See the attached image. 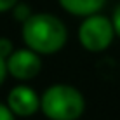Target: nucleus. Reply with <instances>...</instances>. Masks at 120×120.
Listing matches in <instances>:
<instances>
[{
    "label": "nucleus",
    "instance_id": "nucleus-1",
    "mask_svg": "<svg viewBox=\"0 0 120 120\" xmlns=\"http://www.w3.org/2000/svg\"><path fill=\"white\" fill-rule=\"evenodd\" d=\"M21 38L26 49L40 57L52 56L64 47L68 40V28L51 12H33L21 26Z\"/></svg>",
    "mask_w": 120,
    "mask_h": 120
},
{
    "label": "nucleus",
    "instance_id": "nucleus-2",
    "mask_svg": "<svg viewBox=\"0 0 120 120\" xmlns=\"http://www.w3.org/2000/svg\"><path fill=\"white\" fill-rule=\"evenodd\" d=\"M40 111L49 120H78L85 111V98L70 84H54L40 96Z\"/></svg>",
    "mask_w": 120,
    "mask_h": 120
},
{
    "label": "nucleus",
    "instance_id": "nucleus-3",
    "mask_svg": "<svg viewBox=\"0 0 120 120\" xmlns=\"http://www.w3.org/2000/svg\"><path fill=\"white\" fill-rule=\"evenodd\" d=\"M78 44L89 52H103L113 44L115 33L110 18L103 14H92L84 18L78 26Z\"/></svg>",
    "mask_w": 120,
    "mask_h": 120
},
{
    "label": "nucleus",
    "instance_id": "nucleus-4",
    "mask_svg": "<svg viewBox=\"0 0 120 120\" xmlns=\"http://www.w3.org/2000/svg\"><path fill=\"white\" fill-rule=\"evenodd\" d=\"M5 70L7 75L14 77L16 80H31L42 71V57L26 47L14 49L12 54L5 59Z\"/></svg>",
    "mask_w": 120,
    "mask_h": 120
},
{
    "label": "nucleus",
    "instance_id": "nucleus-5",
    "mask_svg": "<svg viewBox=\"0 0 120 120\" xmlns=\"http://www.w3.org/2000/svg\"><path fill=\"white\" fill-rule=\"evenodd\" d=\"M7 108L12 111L14 117H31L40 111V96L30 85L19 84L12 87L7 94Z\"/></svg>",
    "mask_w": 120,
    "mask_h": 120
},
{
    "label": "nucleus",
    "instance_id": "nucleus-6",
    "mask_svg": "<svg viewBox=\"0 0 120 120\" xmlns=\"http://www.w3.org/2000/svg\"><path fill=\"white\" fill-rule=\"evenodd\" d=\"M61 9L77 18H87L92 14H99L105 7L106 0H57Z\"/></svg>",
    "mask_w": 120,
    "mask_h": 120
},
{
    "label": "nucleus",
    "instance_id": "nucleus-7",
    "mask_svg": "<svg viewBox=\"0 0 120 120\" xmlns=\"http://www.w3.org/2000/svg\"><path fill=\"white\" fill-rule=\"evenodd\" d=\"M31 14H33L31 7L28 5V4H24V2H18L12 7V18H14L16 21H19V23H24Z\"/></svg>",
    "mask_w": 120,
    "mask_h": 120
},
{
    "label": "nucleus",
    "instance_id": "nucleus-8",
    "mask_svg": "<svg viewBox=\"0 0 120 120\" xmlns=\"http://www.w3.org/2000/svg\"><path fill=\"white\" fill-rule=\"evenodd\" d=\"M12 51H14V44H12L11 38H7V37H0V57L2 59H7Z\"/></svg>",
    "mask_w": 120,
    "mask_h": 120
},
{
    "label": "nucleus",
    "instance_id": "nucleus-9",
    "mask_svg": "<svg viewBox=\"0 0 120 120\" xmlns=\"http://www.w3.org/2000/svg\"><path fill=\"white\" fill-rule=\"evenodd\" d=\"M110 21H111V28H113L115 37H118V38H120V2L117 4V5H115L113 14H111Z\"/></svg>",
    "mask_w": 120,
    "mask_h": 120
},
{
    "label": "nucleus",
    "instance_id": "nucleus-10",
    "mask_svg": "<svg viewBox=\"0 0 120 120\" xmlns=\"http://www.w3.org/2000/svg\"><path fill=\"white\" fill-rule=\"evenodd\" d=\"M0 120H16V117L12 115V111L7 108V105L0 103Z\"/></svg>",
    "mask_w": 120,
    "mask_h": 120
},
{
    "label": "nucleus",
    "instance_id": "nucleus-11",
    "mask_svg": "<svg viewBox=\"0 0 120 120\" xmlns=\"http://www.w3.org/2000/svg\"><path fill=\"white\" fill-rule=\"evenodd\" d=\"M19 0H0V12H9Z\"/></svg>",
    "mask_w": 120,
    "mask_h": 120
},
{
    "label": "nucleus",
    "instance_id": "nucleus-12",
    "mask_svg": "<svg viewBox=\"0 0 120 120\" xmlns=\"http://www.w3.org/2000/svg\"><path fill=\"white\" fill-rule=\"evenodd\" d=\"M5 77H7V70H5V59L0 57V85L5 82Z\"/></svg>",
    "mask_w": 120,
    "mask_h": 120
}]
</instances>
